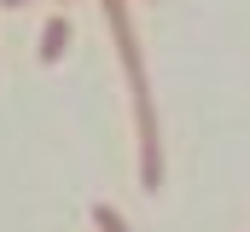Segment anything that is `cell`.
<instances>
[{
    "instance_id": "obj_5",
    "label": "cell",
    "mask_w": 250,
    "mask_h": 232,
    "mask_svg": "<svg viewBox=\"0 0 250 232\" xmlns=\"http://www.w3.org/2000/svg\"><path fill=\"white\" fill-rule=\"evenodd\" d=\"M59 6H64V0H59Z\"/></svg>"
},
{
    "instance_id": "obj_1",
    "label": "cell",
    "mask_w": 250,
    "mask_h": 232,
    "mask_svg": "<svg viewBox=\"0 0 250 232\" xmlns=\"http://www.w3.org/2000/svg\"><path fill=\"white\" fill-rule=\"evenodd\" d=\"M99 12H105V29H111V41H117L128 93H134V87H151V81H146V58H140V35H134V12H128V0H99Z\"/></svg>"
},
{
    "instance_id": "obj_4",
    "label": "cell",
    "mask_w": 250,
    "mask_h": 232,
    "mask_svg": "<svg viewBox=\"0 0 250 232\" xmlns=\"http://www.w3.org/2000/svg\"><path fill=\"white\" fill-rule=\"evenodd\" d=\"M0 6H6V12H18V6H29V0H0Z\"/></svg>"
},
{
    "instance_id": "obj_2",
    "label": "cell",
    "mask_w": 250,
    "mask_h": 232,
    "mask_svg": "<svg viewBox=\"0 0 250 232\" xmlns=\"http://www.w3.org/2000/svg\"><path fill=\"white\" fill-rule=\"evenodd\" d=\"M64 53H70V18L53 12V18L41 23V64H59Z\"/></svg>"
},
{
    "instance_id": "obj_3",
    "label": "cell",
    "mask_w": 250,
    "mask_h": 232,
    "mask_svg": "<svg viewBox=\"0 0 250 232\" xmlns=\"http://www.w3.org/2000/svg\"><path fill=\"white\" fill-rule=\"evenodd\" d=\"M93 227H99V232H128V221H123V209H111V203H93Z\"/></svg>"
}]
</instances>
